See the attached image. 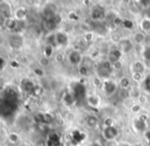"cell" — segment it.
<instances>
[{
  "label": "cell",
  "instance_id": "6da1fadb",
  "mask_svg": "<svg viewBox=\"0 0 150 146\" xmlns=\"http://www.w3.org/2000/svg\"><path fill=\"white\" fill-rule=\"evenodd\" d=\"M119 136V130L113 127H107V128H104L103 130V137H104L105 140L107 141H115V138H117Z\"/></svg>",
  "mask_w": 150,
  "mask_h": 146
},
{
  "label": "cell",
  "instance_id": "7a4b0ae2",
  "mask_svg": "<svg viewBox=\"0 0 150 146\" xmlns=\"http://www.w3.org/2000/svg\"><path fill=\"white\" fill-rule=\"evenodd\" d=\"M8 42H9V45L11 46V48H13V49H18V48L22 47L23 44H24V38H23V36H21L20 34H12V35L9 36Z\"/></svg>",
  "mask_w": 150,
  "mask_h": 146
},
{
  "label": "cell",
  "instance_id": "3957f363",
  "mask_svg": "<svg viewBox=\"0 0 150 146\" xmlns=\"http://www.w3.org/2000/svg\"><path fill=\"white\" fill-rule=\"evenodd\" d=\"M105 16V11L104 9H103L102 7H99V6H97V7H94L92 10V12H91V18H92V20L94 21H100V20H103Z\"/></svg>",
  "mask_w": 150,
  "mask_h": 146
},
{
  "label": "cell",
  "instance_id": "277c9868",
  "mask_svg": "<svg viewBox=\"0 0 150 146\" xmlns=\"http://www.w3.org/2000/svg\"><path fill=\"white\" fill-rule=\"evenodd\" d=\"M0 16H3L4 18H9L11 16V8L9 4L6 2H0Z\"/></svg>",
  "mask_w": 150,
  "mask_h": 146
},
{
  "label": "cell",
  "instance_id": "5b68a950",
  "mask_svg": "<svg viewBox=\"0 0 150 146\" xmlns=\"http://www.w3.org/2000/svg\"><path fill=\"white\" fill-rule=\"evenodd\" d=\"M86 95V88L83 84H77L74 88V96L76 99H81Z\"/></svg>",
  "mask_w": 150,
  "mask_h": 146
},
{
  "label": "cell",
  "instance_id": "8992f818",
  "mask_svg": "<svg viewBox=\"0 0 150 146\" xmlns=\"http://www.w3.org/2000/svg\"><path fill=\"white\" fill-rule=\"evenodd\" d=\"M120 51L125 52V53H129L133 49V44L131 42V40L129 39L122 40L120 42Z\"/></svg>",
  "mask_w": 150,
  "mask_h": 146
},
{
  "label": "cell",
  "instance_id": "52a82bcc",
  "mask_svg": "<svg viewBox=\"0 0 150 146\" xmlns=\"http://www.w3.org/2000/svg\"><path fill=\"white\" fill-rule=\"evenodd\" d=\"M55 41H56V45H60V46H65L69 42V38H67V34L59 32V33L55 34Z\"/></svg>",
  "mask_w": 150,
  "mask_h": 146
},
{
  "label": "cell",
  "instance_id": "ba28073f",
  "mask_svg": "<svg viewBox=\"0 0 150 146\" xmlns=\"http://www.w3.org/2000/svg\"><path fill=\"white\" fill-rule=\"evenodd\" d=\"M104 91L107 95H112L113 93L117 91V84H115V82L110 81V80L105 81L104 82Z\"/></svg>",
  "mask_w": 150,
  "mask_h": 146
},
{
  "label": "cell",
  "instance_id": "9c48e42d",
  "mask_svg": "<svg viewBox=\"0 0 150 146\" xmlns=\"http://www.w3.org/2000/svg\"><path fill=\"white\" fill-rule=\"evenodd\" d=\"M69 60L71 64H79L82 60V55L79 51H71L69 55Z\"/></svg>",
  "mask_w": 150,
  "mask_h": 146
},
{
  "label": "cell",
  "instance_id": "30bf717a",
  "mask_svg": "<svg viewBox=\"0 0 150 146\" xmlns=\"http://www.w3.org/2000/svg\"><path fill=\"white\" fill-rule=\"evenodd\" d=\"M21 86H22L23 90H24L25 92H27V93H33L34 88H35V85H34V84L32 83L29 79H24V80H23Z\"/></svg>",
  "mask_w": 150,
  "mask_h": 146
},
{
  "label": "cell",
  "instance_id": "8fae6325",
  "mask_svg": "<svg viewBox=\"0 0 150 146\" xmlns=\"http://www.w3.org/2000/svg\"><path fill=\"white\" fill-rule=\"evenodd\" d=\"M5 27H6V29L10 30V31L18 30V21L16 20L14 18H7V20H6V23H5Z\"/></svg>",
  "mask_w": 150,
  "mask_h": 146
},
{
  "label": "cell",
  "instance_id": "7c38bea8",
  "mask_svg": "<svg viewBox=\"0 0 150 146\" xmlns=\"http://www.w3.org/2000/svg\"><path fill=\"white\" fill-rule=\"evenodd\" d=\"M122 57V51H120V49H117V48H115V49H111L110 52H109V61H111V62H115V61L117 60H120V58Z\"/></svg>",
  "mask_w": 150,
  "mask_h": 146
},
{
  "label": "cell",
  "instance_id": "4fadbf2b",
  "mask_svg": "<svg viewBox=\"0 0 150 146\" xmlns=\"http://www.w3.org/2000/svg\"><path fill=\"white\" fill-rule=\"evenodd\" d=\"M87 101L90 106H92V107H97L100 104V98H99L98 96H96V95H90L87 98Z\"/></svg>",
  "mask_w": 150,
  "mask_h": 146
},
{
  "label": "cell",
  "instance_id": "5bb4252c",
  "mask_svg": "<svg viewBox=\"0 0 150 146\" xmlns=\"http://www.w3.org/2000/svg\"><path fill=\"white\" fill-rule=\"evenodd\" d=\"M134 127L137 131L142 132V131H144L145 129H146V122H143L140 118H136V120H134Z\"/></svg>",
  "mask_w": 150,
  "mask_h": 146
},
{
  "label": "cell",
  "instance_id": "9a60e30c",
  "mask_svg": "<svg viewBox=\"0 0 150 146\" xmlns=\"http://www.w3.org/2000/svg\"><path fill=\"white\" fill-rule=\"evenodd\" d=\"M86 124L89 127H91V128H94V127H96L97 125H98V118L93 115L88 116V117L86 118Z\"/></svg>",
  "mask_w": 150,
  "mask_h": 146
},
{
  "label": "cell",
  "instance_id": "2e32d148",
  "mask_svg": "<svg viewBox=\"0 0 150 146\" xmlns=\"http://www.w3.org/2000/svg\"><path fill=\"white\" fill-rule=\"evenodd\" d=\"M145 38H146L145 34L143 33V32L139 31L134 35V42H135V43H137V44H142L143 42L145 41Z\"/></svg>",
  "mask_w": 150,
  "mask_h": 146
},
{
  "label": "cell",
  "instance_id": "e0dca14e",
  "mask_svg": "<svg viewBox=\"0 0 150 146\" xmlns=\"http://www.w3.org/2000/svg\"><path fill=\"white\" fill-rule=\"evenodd\" d=\"M133 69H134V72H136V73L143 74V72L145 71V67H144V64H143V62L137 60V61H135L134 64H133Z\"/></svg>",
  "mask_w": 150,
  "mask_h": 146
},
{
  "label": "cell",
  "instance_id": "ac0fdd59",
  "mask_svg": "<svg viewBox=\"0 0 150 146\" xmlns=\"http://www.w3.org/2000/svg\"><path fill=\"white\" fill-rule=\"evenodd\" d=\"M140 28L145 32H149L150 31V18H145L141 21L140 23Z\"/></svg>",
  "mask_w": 150,
  "mask_h": 146
},
{
  "label": "cell",
  "instance_id": "d6986e66",
  "mask_svg": "<svg viewBox=\"0 0 150 146\" xmlns=\"http://www.w3.org/2000/svg\"><path fill=\"white\" fill-rule=\"evenodd\" d=\"M73 139L76 141V143L82 142V141L85 139V134L81 133L80 131H75V132L73 133Z\"/></svg>",
  "mask_w": 150,
  "mask_h": 146
},
{
  "label": "cell",
  "instance_id": "ffe728a7",
  "mask_svg": "<svg viewBox=\"0 0 150 146\" xmlns=\"http://www.w3.org/2000/svg\"><path fill=\"white\" fill-rule=\"evenodd\" d=\"M63 100H64L65 104L73 105L74 102H75V100H76V98H75V96H74V94H69V93H67V94H65L64 97H63Z\"/></svg>",
  "mask_w": 150,
  "mask_h": 146
},
{
  "label": "cell",
  "instance_id": "44dd1931",
  "mask_svg": "<svg viewBox=\"0 0 150 146\" xmlns=\"http://www.w3.org/2000/svg\"><path fill=\"white\" fill-rule=\"evenodd\" d=\"M16 20L18 21H22L24 18V16H26V10L24 8H18V9L16 10Z\"/></svg>",
  "mask_w": 150,
  "mask_h": 146
},
{
  "label": "cell",
  "instance_id": "7402d4cb",
  "mask_svg": "<svg viewBox=\"0 0 150 146\" xmlns=\"http://www.w3.org/2000/svg\"><path fill=\"white\" fill-rule=\"evenodd\" d=\"M100 67H102V69H104L105 71L107 72H111V69H112V62L109 60H104L101 62Z\"/></svg>",
  "mask_w": 150,
  "mask_h": 146
},
{
  "label": "cell",
  "instance_id": "603a6c76",
  "mask_svg": "<svg viewBox=\"0 0 150 146\" xmlns=\"http://www.w3.org/2000/svg\"><path fill=\"white\" fill-rule=\"evenodd\" d=\"M130 84H131L130 80H129L128 78H126V77L122 78V79H120V87H122V89H128L129 87H130Z\"/></svg>",
  "mask_w": 150,
  "mask_h": 146
},
{
  "label": "cell",
  "instance_id": "cb8c5ba5",
  "mask_svg": "<svg viewBox=\"0 0 150 146\" xmlns=\"http://www.w3.org/2000/svg\"><path fill=\"white\" fill-rule=\"evenodd\" d=\"M110 40H111V42H112V43H115V44H117V43L120 44V42L122 41V39H120V35L119 33H117V32H113V33L111 34V35H110Z\"/></svg>",
  "mask_w": 150,
  "mask_h": 146
},
{
  "label": "cell",
  "instance_id": "d4e9b609",
  "mask_svg": "<svg viewBox=\"0 0 150 146\" xmlns=\"http://www.w3.org/2000/svg\"><path fill=\"white\" fill-rule=\"evenodd\" d=\"M79 74L82 76V77H87L89 75V69L86 65H81L79 67Z\"/></svg>",
  "mask_w": 150,
  "mask_h": 146
},
{
  "label": "cell",
  "instance_id": "484cf974",
  "mask_svg": "<svg viewBox=\"0 0 150 146\" xmlns=\"http://www.w3.org/2000/svg\"><path fill=\"white\" fill-rule=\"evenodd\" d=\"M132 79H133V81L139 83V82H141L143 80V74L136 73V72H134V73L132 74Z\"/></svg>",
  "mask_w": 150,
  "mask_h": 146
},
{
  "label": "cell",
  "instance_id": "4316f807",
  "mask_svg": "<svg viewBox=\"0 0 150 146\" xmlns=\"http://www.w3.org/2000/svg\"><path fill=\"white\" fill-rule=\"evenodd\" d=\"M97 73H98V75H99V78H107L109 76V74H110V72L105 71L104 69H102L101 67H99Z\"/></svg>",
  "mask_w": 150,
  "mask_h": 146
},
{
  "label": "cell",
  "instance_id": "83f0119b",
  "mask_svg": "<svg viewBox=\"0 0 150 146\" xmlns=\"http://www.w3.org/2000/svg\"><path fill=\"white\" fill-rule=\"evenodd\" d=\"M129 9H130V11L133 12L134 14H137L139 12V10H140V8H139L138 5H136L135 2H133V3H131L130 5H129Z\"/></svg>",
  "mask_w": 150,
  "mask_h": 146
},
{
  "label": "cell",
  "instance_id": "f1b7e54d",
  "mask_svg": "<svg viewBox=\"0 0 150 146\" xmlns=\"http://www.w3.org/2000/svg\"><path fill=\"white\" fill-rule=\"evenodd\" d=\"M122 26L128 30H132L133 28H134V23H133L131 20H124V22H122Z\"/></svg>",
  "mask_w": 150,
  "mask_h": 146
},
{
  "label": "cell",
  "instance_id": "f546056e",
  "mask_svg": "<svg viewBox=\"0 0 150 146\" xmlns=\"http://www.w3.org/2000/svg\"><path fill=\"white\" fill-rule=\"evenodd\" d=\"M53 53V47L50 45H47L45 47V57H49V56L52 55Z\"/></svg>",
  "mask_w": 150,
  "mask_h": 146
},
{
  "label": "cell",
  "instance_id": "4dcf8cb0",
  "mask_svg": "<svg viewBox=\"0 0 150 146\" xmlns=\"http://www.w3.org/2000/svg\"><path fill=\"white\" fill-rule=\"evenodd\" d=\"M122 62L120 60H117L115 62H112V69H115V71H120V69H122Z\"/></svg>",
  "mask_w": 150,
  "mask_h": 146
},
{
  "label": "cell",
  "instance_id": "1f68e13d",
  "mask_svg": "<svg viewBox=\"0 0 150 146\" xmlns=\"http://www.w3.org/2000/svg\"><path fill=\"white\" fill-rule=\"evenodd\" d=\"M8 139L11 143H16L18 141V135L14 134V133H11V134L8 136Z\"/></svg>",
  "mask_w": 150,
  "mask_h": 146
},
{
  "label": "cell",
  "instance_id": "d6a6232c",
  "mask_svg": "<svg viewBox=\"0 0 150 146\" xmlns=\"http://www.w3.org/2000/svg\"><path fill=\"white\" fill-rule=\"evenodd\" d=\"M113 120L111 118H106L104 120V122H103V124H104L105 128H107V127H113Z\"/></svg>",
  "mask_w": 150,
  "mask_h": 146
},
{
  "label": "cell",
  "instance_id": "836d02e7",
  "mask_svg": "<svg viewBox=\"0 0 150 146\" xmlns=\"http://www.w3.org/2000/svg\"><path fill=\"white\" fill-rule=\"evenodd\" d=\"M84 40H85L87 43H90V42L93 41V34L91 32H88L84 35Z\"/></svg>",
  "mask_w": 150,
  "mask_h": 146
},
{
  "label": "cell",
  "instance_id": "e575fe53",
  "mask_svg": "<svg viewBox=\"0 0 150 146\" xmlns=\"http://www.w3.org/2000/svg\"><path fill=\"white\" fill-rule=\"evenodd\" d=\"M92 83H93V85H94L95 87H100L101 84H102V81H101V78H99V77H95L94 79H93Z\"/></svg>",
  "mask_w": 150,
  "mask_h": 146
},
{
  "label": "cell",
  "instance_id": "d590c367",
  "mask_svg": "<svg viewBox=\"0 0 150 146\" xmlns=\"http://www.w3.org/2000/svg\"><path fill=\"white\" fill-rule=\"evenodd\" d=\"M122 22H124V21H122L120 16H115V18L112 20V24L115 25V26H120V25H122Z\"/></svg>",
  "mask_w": 150,
  "mask_h": 146
},
{
  "label": "cell",
  "instance_id": "8d00e7d4",
  "mask_svg": "<svg viewBox=\"0 0 150 146\" xmlns=\"http://www.w3.org/2000/svg\"><path fill=\"white\" fill-rule=\"evenodd\" d=\"M131 111H132L133 113H139V111H141V105L140 104H133L132 107H131Z\"/></svg>",
  "mask_w": 150,
  "mask_h": 146
},
{
  "label": "cell",
  "instance_id": "74e56055",
  "mask_svg": "<svg viewBox=\"0 0 150 146\" xmlns=\"http://www.w3.org/2000/svg\"><path fill=\"white\" fill-rule=\"evenodd\" d=\"M143 55H144V57H145L146 60L150 61V46L146 47V49L144 50V53H143Z\"/></svg>",
  "mask_w": 150,
  "mask_h": 146
},
{
  "label": "cell",
  "instance_id": "f35d334b",
  "mask_svg": "<svg viewBox=\"0 0 150 146\" xmlns=\"http://www.w3.org/2000/svg\"><path fill=\"white\" fill-rule=\"evenodd\" d=\"M40 64L43 65V67H46V65L49 64V59L47 57H42L40 59Z\"/></svg>",
  "mask_w": 150,
  "mask_h": 146
},
{
  "label": "cell",
  "instance_id": "ab89813d",
  "mask_svg": "<svg viewBox=\"0 0 150 146\" xmlns=\"http://www.w3.org/2000/svg\"><path fill=\"white\" fill-rule=\"evenodd\" d=\"M144 84H145V87H146L147 90L150 91V75L146 77V79H145V81H144Z\"/></svg>",
  "mask_w": 150,
  "mask_h": 146
},
{
  "label": "cell",
  "instance_id": "60d3db41",
  "mask_svg": "<svg viewBox=\"0 0 150 146\" xmlns=\"http://www.w3.org/2000/svg\"><path fill=\"white\" fill-rule=\"evenodd\" d=\"M5 23H6V18H4L3 16H0V28L5 27Z\"/></svg>",
  "mask_w": 150,
  "mask_h": 146
},
{
  "label": "cell",
  "instance_id": "b9f144b4",
  "mask_svg": "<svg viewBox=\"0 0 150 146\" xmlns=\"http://www.w3.org/2000/svg\"><path fill=\"white\" fill-rule=\"evenodd\" d=\"M98 56H99V51H98V50H95V51H93L92 54H91V58H93V59L97 58Z\"/></svg>",
  "mask_w": 150,
  "mask_h": 146
},
{
  "label": "cell",
  "instance_id": "7bdbcfd3",
  "mask_svg": "<svg viewBox=\"0 0 150 146\" xmlns=\"http://www.w3.org/2000/svg\"><path fill=\"white\" fill-rule=\"evenodd\" d=\"M139 3H140L141 5L143 6V7H147V6H149L150 2L149 1H145V0H142V1H140Z\"/></svg>",
  "mask_w": 150,
  "mask_h": 146
},
{
  "label": "cell",
  "instance_id": "ee69618b",
  "mask_svg": "<svg viewBox=\"0 0 150 146\" xmlns=\"http://www.w3.org/2000/svg\"><path fill=\"white\" fill-rule=\"evenodd\" d=\"M139 101H140V103H146L147 98L144 96V95H141V96L139 97Z\"/></svg>",
  "mask_w": 150,
  "mask_h": 146
},
{
  "label": "cell",
  "instance_id": "f6af8a7d",
  "mask_svg": "<svg viewBox=\"0 0 150 146\" xmlns=\"http://www.w3.org/2000/svg\"><path fill=\"white\" fill-rule=\"evenodd\" d=\"M35 74L36 75H38V76H43L44 75V73H43V71H42L41 69H35Z\"/></svg>",
  "mask_w": 150,
  "mask_h": 146
},
{
  "label": "cell",
  "instance_id": "bcb514c9",
  "mask_svg": "<svg viewBox=\"0 0 150 146\" xmlns=\"http://www.w3.org/2000/svg\"><path fill=\"white\" fill-rule=\"evenodd\" d=\"M105 146H117V143H115V141H107Z\"/></svg>",
  "mask_w": 150,
  "mask_h": 146
},
{
  "label": "cell",
  "instance_id": "7dc6e473",
  "mask_svg": "<svg viewBox=\"0 0 150 146\" xmlns=\"http://www.w3.org/2000/svg\"><path fill=\"white\" fill-rule=\"evenodd\" d=\"M145 137H146V139L150 142V131H149V132H146V134H145Z\"/></svg>",
  "mask_w": 150,
  "mask_h": 146
},
{
  "label": "cell",
  "instance_id": "c3c4849f",
  "mask_svg": "<svg viewBox=\"0 0 150 146\" xmlns=\"http://www.w3.org/2000/svg\"><path fill=\"white\" fill-rule=\"evenodd\" d=\"M3 67H4V60L2 58H0V69H1Z\"/></svg>",
  "mask_w": 150,
  "mask_h": 146
},
{
  "label": "cell",
  "instance_id": "681fc988",
  "mask_svg": "<svg viewBox=\"0 0 150 146\" xmlns=\"http://www.w3.org/2000/svg\"><path fill=\"white\" fill-rule=\"evenodd\" d=\"M90 146H101V145L99 144V143H97V142H93Z\"/></svg>",
  "mask_w": 150,
  "mask_h": 146
},
{
  "label": "cell",
  "instance_id": "f907efd6",
  "mask_svg": "<svg viewBox=\"0 0 150 146\" xmlns=\"http://www.w3.org/2000/svg\"><path fill=\"white\" fill-rule=\"evenodd\" d=\"M57 59H58V60H59V61H61V60H62V55H58Z\"/></svg>",
  "mask_w": 150,
  "mask_h": 146
},
{
  "label": "cell",
  "instance_id": "816d5d0a",
  "mask_svg": "<svg viewBox=\"0 0 150 146\" xmlns=\"http://www.w3.org/2000/svg\"><path fill=\"white\" fill-rule=\"evenodd\" d=\"M2 43H3V39H2V38L0 37V45H1Z\"/></svg>",
  "mask_w": 150,
  "mask_h": 146
},
{
  "label": "cell",
  "instance_id": "f5cc1de1",
  "mask_svg": "<svg viewBox=\"0 0 150 146\" xmlns=\"http://www.w3.org/2000/svg\"><path fill=\"white\" fill-rule=\"evenodd\" d=\"M122 146H130V145H128V144H122Z\"/></svg>",
  "mask_w": 150,
  "mask_h": 146
},
{
  "label": "cell",
  "instance_id": "db71d44e",
  "mask_svg": "<svg viewBox=\"0 0 150 146\" xmlns=\"http://www.w3.org/2000/svg\"><path fill=\"white\" fill-rule=\"evenodd\" d=\"M149 144H150V142H149Z\"/></svg>",
  "mask_w": 150,
  "mask_h": 146
}]
</instances>
